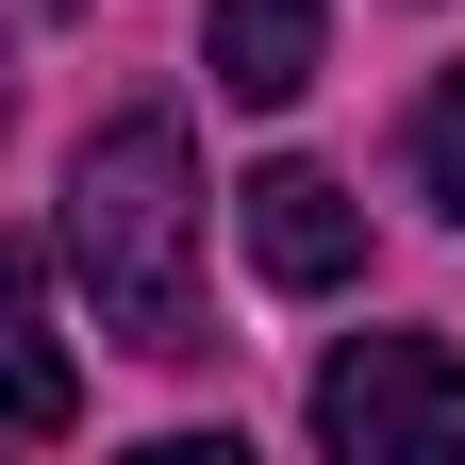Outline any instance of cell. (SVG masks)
Instances as JSON below:
<instances>
[{
    "label": "cell",
    "mask_w": 465,
    "mask_h": 465,
    "mask_svg": "<svg viewBox=\"0 0 465 465\" xmlns=\"http://www.w3.org/2000/svg\"><path fill=\"white\" fill-rule=\"evenodd\" d=\"M67 266L116 349L150 366H200V134L183 116H100L67 150Z\"/></svg>",
    "instance_id": "1"
},
{
    "label": "cell",
    "mask_w": 465,
    "mask_h": 465,
    "mask_svg": "<svg viewBox=\"0 0 465 465\" xmlns=\"http://www.w3.org/2000/svg\"><path fill=\"white\" fill-rule=\"evenodd\" d=\"M316 449L332 465H449L465 449V349L432 332H349L316 366Z\"/></svg>",
    "instance_id": "2"
},
{
    "label": "cell",
    "mask_w": 465,
    "mask_h": 465,
    "mask_svg": "<svg viewBox=\"0 0 465 465\" xmlns=\"http://www.w3.org/2000/svg\"><path fill=\"white\" fill-rule=\"evenodd\" d=\"M250 266L282 282V300L366 282V200H349L332 166H266V183H250Z\"/></svg>",
    "instance_id": "3"
},
{
    "label": "cell",
    "mask_w": 465,
    "mask_h": 465,
    "mask_svg": "<svg viewBox=\"0 0 465 465\" xmlns=\"http://www.w3.org/2000/svg\"><path fill=\"white\" fill-rule=\"evenodd\" d=\"M0 432H84V366H67V332H50V250L34 232H0Z\"/></svg>",
    "instance_id": "4"
},
{
    "label": "cell",
    "mask_w": 465,
    "mask_h": 465,
    "mask_svg": "<svg viewBox=\"0 0 465 465\" xmlns=\"http://www.w3.org/2000/svg\"><path fill=\"white\" fill-rule=\"evenodd\" d=\"M200 50H216V84L250 100V116H282V100L316 84V50H332V0H216Z\"/></svg>",
    "instance_id": "5"
},
{
    "label": "cell",
    "mask_w": 465,
    "mask_h": 465,
    "mask_svg": "<svg viewBox=\"0 0 465 465\" xmlns=\"http://www.w3.org/2000/svg\"><path fill=\"white\" fill-rule=\"evenodd\" d=\"M416 200H432V216H465V67L416 100Z\"/></svg>",
    "instance_id": "6"
}]
</instances>
